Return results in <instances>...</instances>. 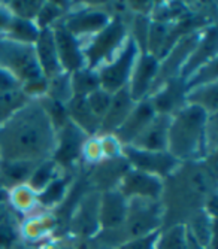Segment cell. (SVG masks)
I'll return each mask as SVG.
<instances>
[{
  "instance_id": "cell-24",
  "label": "cell",
  "mask_w": 218,
  "mask_h": 249,
  "mask_svg": "<svg viewBox=\"0 0 218 249\" xmlns=\"http://www.w3.org/2000/svg\"><path fill=\"white\" fill-rule=\"evenodd\" d=\"M167 37V27L163 21H156L148 30V40H149V50L151 53H160V48L166 43ZM152 54V55H154Z\"/></svg>"
},
{
  "instance_id": "cell-25",
  "label": "cell",
  "mask_w": 218,
  "mask_h": 249,
  "mask_svg": "<svg viewBox=\"0 0 218 249\" xmlns=\"http://www.w3.org/2000/svg\"><path fill=\"white\" fill-rule=\"evenodd\" d=\"M71 82L68 75H57L53 78L51 81V87H50V94L53 96V99L58 103L66 102L71 97Z\"/></svg>"
},
{
  "instance_id": "cell-11",
  "label": "cell",
  "mask_w": 218,
  "mask_h": 249,
  "mask_svg": "<svg viewBox=\"0 0 218 249\" xmlns=\"http://www.w3.org/2000/svg\"><path fill=\"white\" fill-rule=\"evenodd\" d=\"M130 112H132V97L126 88H120L111 99V105H109L102 121V128L105 131L118 128L126 121Z\"/></svg>"
},
{
  "instance_id": "cell-14",
  "label": "cell",
  "mask_w": 218,
  "mask_h": 249,
  "mask_svg": "<svg viewBox=\"0 0 218 249\" xmlns=\"http://www.w3.org/2000/svg\"><path fill=\"white\" fill-rule=\"evenodd\" d=\"M157 72V58L152 54H144L136 66V71L133 73V82H132V94L130 97L138 100L141 99L148 89V85L152 79V76Z\"/></svg>"
},
{
  "instance_id": "cell-2",
  "label": "cell",
  "mask_w": 218,
  "mask_h": 249,
  "mask_svg": "<svg viewBox=\"0 0 218 249\" xmlns=\"http://www.w3.org/2000/svg\"><path fill=\"white\" fill-rule=\"evenodd\" d=\"M205 121L206 112L199 106L193 105L181 112L167 130V145L173 155L187 157L196 152Z\"/></svg>"
},
{
  "instance_id": "cell-37",
  "label": "cell",
  "mask_w": 218,
  "mask_h": 249,
  "mask_svg": "<svg viewBox=\"0 0 218 249\" xmlns=\"http://www.w3.org/2000/svg\"><path fill=\"white\" fill-rule=\"evenodd\" d=\"M6 24V17L2 15V12H0V27H3Z\"/></svg>"
},
{
  "instance_id": "cell-6",
  "label": "cell",
  "mask_w": 218,
  "mask_h": 249,
  "mask_svg": "<svg viewBox=\"0 0 218 249\" xmlns=\"http://www.w3.org/2000/svg\"><path fill=\"white\" fill-rule=\"evenodd\" d=\"M54 42L58 63L66 67L68 71H79L82 66V55L78 50V43L64 26H57L54 30Z\"/></svg>"
},
{
  "instance_id": "cell-32",
  "label": "cell",
  "mask_w": 218,
  "mask_h": 249,
  "mask_svg": "<svg viewBox=\"0 0 218 249\" xmlns=\"http://www.w3.org/2000/svg\"><path fill=\"white\" fill-rule=\"evenodd\" d=\"M15 240V233L8 222L0 224V248H8Z\"/></svg>"
},
{
  "instance_id": "cell-7",
  "label": "cell",
  "mask_w": 218,
  "mask_h": 249,
  "mask_svg": "<svg viewBox=\"0 0 218 249\" xmlns=\"http://www.w3.org/2000/svg\"><path fill=\"white\" fill-rule=\"evenodd\" d=\"M154 120V107L151 103H141L135 110H132L126 121L118 127V136L124 142L135 141L138 136Z\"/></svg>"
},
{
  "instance_id": "cell-17",
  "label": "cell",
  "mask_w": 218,
  "mask_h": 249,
  "mask_svg": "<svg viewBox=\"0 0 218 249\" xmlns=\"http://www.w3.org/2000/svg\"><path fill=\"white\" fill-rule=\"evenodd\" d=\"M68 112H69V115L85 130L94 131L99 127V118L91 112L85 97L75 96L73 99H71L69 105H68Z\"/></svg>"
},
{
  "instance_id": "cell-1",
  "label": "cell",
  "mask_w": 218,
  "mask_h": 249,
  "mask_svg": "<svg viewBox=\"0 0 218 249\" xmlns=\"http://www.w3.org/2000/svg\"><path fill=\"white\" fill-rule=\"evenodd\" d=\"M51 123L42 109L30 107L18 114L3 130L2 145L6 158L15 161L39 157L51 145Z\"/></svg>"
},
{
  "instance_id": "cell-15",
  "label": "cell",
  "mask_w": 218,
  "mask_h": 249,
  "mask_svg": "<svg viewBox=\"0 0 218 249\" xmlns=\"http://www.w3.org/2000/svg\"><path fill=\"white\" fill-rule=\"evenodd\" d=\"M108 22V17L103 12H82L75 15L68 21L64 26L71 35H79V33H89V32H97L102 30Z\"/></svg>"
},
{
  "instance_id": "cell-28",
  "label": "cell",
  "mask_w": 218,
  "mask_h": 249,
  "mask_svg": "<svg viewBox=\"0 0 218 249\" xmlns=\"http://www.w3.org/2000/svg\"><path fill=\"white\" fill-rule=\"evenodd\" d=\"M14 11L23 18V19H30L35 15L39 14L42 3L40 2H12L11 3Z\"/></svg>"
},
{
  "instance_id": "cell-22",
  "label": "cell",
  "mask_w": 218,
  "mask_h": 249,
  "mask_svg": "<svg viewBox=\"0 0 218 249\" xmlns=\"http://www.w3.org/2000/svg\"><path fill=\"white\" fill-rule=\"evenodd\" d=\"M9 30L11 33L23 42H36L39 32L37 29L32 24L29 19L23 18H15L9 22Z\"/></svg>"
},
{
  "instance_id": "cell-10",
  "label": "cell",
  "mask_w": 218,
  "mask_h": 249,
  "mask_svg": "<svg viewBox=\"0 0 218 249\" xmlns=\"http://www.w3.org/2000/svg\"><path fill=\"white\" fill-rule=\"evenodd\" d=\"M128 158L132 160L141 170H148L154 173H166L175 164V158L164 151H144V149H126Z\"/></svg>"
},
{
  "instance_id": "cell-30",
  "label": "cell",
  "mask_w": 218,
  "mask_h": 249,
  "mask_svg": "<svg viewBox=\"0 0 218 249\" xmlns=\"http://www.w3.org/2000/svg\"><path fill=\"white\" fill-rule=\"evenodd\" d=\"M60 9L57 8L55 3H45V6L40 8L39 14H37V18H39V24L43 27L47 24V22H50L51 19H54L57 15H58Z\"/></svg>"
},
{
  "instance_id": "cell-19",
  "label": "cell",
  "mask_w": 218,
  "mask_h": 249,
  "mask_svg": "<svg viewBox=\"0 0 218 249\" xmlns=\"http://www.w3.org/2000/svg\"><path fill=\"white\" fill-rule=\"evenodd\" d=\"M72 88H73V94L85 97L90 93H93L94 89L99 88L100 79L99 75L93 73L91 71H76L73 78H72Z\"/></svg>"
},
{
  "instance_id": "cell-27",
  "label": "cell",
  "mask_w": 218,
  "mask_h": 249,
  "mask_svg": "<svg viewBox=\"0 0 218 249\" xmlns=\"http://www.w3.org/2000/svg\"><path fill=\"white\" fill-rule=\"evenodd\" d=\"M200 93H203L200 97H193L190 96V100L194 102V103H198L196 106H199L205 110L206 109H211V110H215L217 109V84L212 82L206 87H203L200 89Z\"/></svg>"
},
{
  "instance_id": "cell-16",
  "label": "cell",
  "mask_w": 218,
  "mask_h": 249,
  "mask_svg": "<svg viewBox=\"0 0 218 249\" xmlns=\"http://www.w3.org/2000/svg\"><path fill=\"white\" fill-rule=\"evenodd\" d=\"M81 131L73 124H66L63 130V138L60 149L55 155V158L60 163H69L78 155L81 148Z\"/></svg>"
},
{
  "instance_id": "cell-29",
  "label": "cell",
  "mask_w": 218,
  "mask_h": 249,
  "mask_svg": "<svg viewBox=\"0 0 218 249\" xmlns=\"http://www.w3.org/2000/svg\"><path fill=\"white\" fill-rule=\"evenodd\" d=\"M157 236H159L157 233H149L146 236L136 237L135 240L126 243L120 249H152V248H154V245H156Z\"/></svg>"
},
{
  "instance_id": "cell-13",
  "label": "cell",
  "mask_w": 218,
  "mask_h": 249,
  "mask_svg": "<svg viewBox=\"0 0 218 249\" xmlns=\"http://www.w3.org/2000/svg\"><path fill=\"white\" fill-rule=\"evenodd\" d=\"M126 201L120 193H106L100 211V221L105 229H115L126 219Z\"/></svg>"
},
{
  "instance_id": "cell-18",
  "label": "cell",
  "mask_w": 218,
  "mask_h": 249,
  "mask_svg": "<svg viewBox=\"0 0 218 249\" xmlns=\"http://www.w3.org/2000/svg\"><path fill=\"white\" fill-rule=\"evenodd\" d=\"M157 224H159V218H157L156 212L145 209V211H141L132 216L130 224H128V233L132 234L135 239L142 237V236L149 234L151 230L154 229Z\"/></svg>"
},
{
  "instance_id": "cell-4",
  "label": "cell",
  "mask_w": 218,
  "mask_h": 249,
  "mask_svg": "<svg viewBox=\"0 0 218 249\" xmlns=\"http://www.w3.org/2000/svg\"><path fill=\"white\" fill-rule=\"evenodd\" d=\"M135 57H136V43H135V40H130L127 43L124 53L118 57V60L112 66L106 67L99 76L105 91L111 94L114 91H118V89L124 85L127 75L133 66Z\"/></svg>"
},
{
  "instance_id": "cell-23",
  "label": "cell",
  "mask_w": 218,
  "mask_h": 249,
  "mask_svg": "<svg viewBox=\"0 0 218 249\" xmlns=\"http://www.w3.org/2000/svg\"><path fill=\"white\" fill-rule=\"evenodd\" d=\"M111 99H112L111 94H109L108 91H105V89H99V88L94 89V91L90 93L89 96H85L87 103H89L91 112L97 118L105 117L109 105H111Z\"/></svg>"
},
{
  "instance_id": "cell-12",
  "label": "cell",
  "mask_w": 218,
  "mask_h": 249,
  "mask_svg": "<svg viewBox=\"0 0 218 249\" xmlns=\"http://www.w3.org/2000/svg\"><path fill=\"white\" fill-rule=\"evenodd\" d=\"M123 191L126 194H139L154 198L160 194L162 184L156 176H151L145 172H130L124 178Z\"/></svg>"
},
{
  "instance_id": "cell-5",
  "label": "cell",
  "mask_w": 218,
  "mask_h": 249,
  "mask_svg": "<svg viewBox=\"0 0 218 249\" xmlns=\"http://www.w3.org/2000/svg\"><path fill=\"white\" fill-rule=\"evenodd\" d=\"M124 32H126L124 24L120 19H115L112 24L106 26L99 33V36L96 37L93 45L87 50V57L90 60L91 67L96 66L102 58L109 55L118 47V43L124 37Z\"/></svg>"
},
{
  "instance_id": "cell-3",
  "label": "cell",
  "mask_w": 218,
  "mask_h": 249,
  "mask_svg": "<svg viewBox=\"0 0 218 249\" xmlns=\"http://www.w3.org/2000/svg\"><path fill=\"white\" fill-rule=\"evenodd\" d=\"M0 60L19 78L37 81L42 75L35 51L24 43L0 42Z\"/></svg>"
},
{
  "instance_id": "cell-36",
  "label": "cell",
  "mask_w": 218,
  "mask_h": 249,
  "mask_svg": "<svg viewBox=\"0 0 218 249\" xmlns=\"http://www.w3.org/2000/svg\"><path fill=\"white\" fill-rule=\"evenodd\" d=\"M185 249H203V246L193 236V233L187 231V248Z\"/></svg>"
},
{
  "instance_id": "cell-35",
  "label": "cell",
  "mask_w": 218,
  "mask_h": 249,
  "mask_svg": "<svg viewBox=\"0 0 218 249\" xmlns=\"http://www.w3.org/2000/svg\"><path fill=\"white\" fill-rule=\"evenodd\" d=\"M15 85V78L11 76L6 71L0 69V91H5V89H11Z\"/></svg>"
},
{
  "instance_id": "cell-31",
  "label": "cell",
  "mask_w": 218,
  "mask_h": 249,
  "mask_svg": "<svg viewBox=\"0 0 218 249\" xmlns=\"http://www.w3.org/2000/svg\"><path fill=\"white\" fill-rule=\"evenodd\" d=\"M27 163L24 161H15V163H11L8 167H6V176L15 179V180H19L23 179L27 173H29V166H26Z\"/></svg>"
},
{
  "instance_id": "cell-33",
  "label": "cell",
  "mask_w": 218,
  "mask_h": 249,
  "mask_svg": "<svg viewBox=\"0 0 218 249\" xmlns=\"http://www.w3.org/2000/svg\"><path fill=\"white\" fill-rule=\"evenodd\" d=\"M51 170H53V164H47V166H42L33 176L32 184L35 187H42L45 182H48V179L51 176Z\"/></svg>"
},
{
  "instance_id": "cell-8",
  "label": "cell",
  "mask_w": 218,
  "mask_h": 249,
  "mask_svg": "<svg viewBox=\"0 0 218 249\" xmlns=\"http://www.w3.org/2000/svg\"><path fill=\"white\" fill-rule=\"evenodd\" d=\"M169 118L162 115L157 120H152L149 125L135 139L138 149L144 151H164L167 146V130H169Z\"/></svg>"
},
{
  "instance_id": "cell-20",
  "label": "cell",
  "mask_w": 218,
  "mask_h": 249,
  "mask_svg": "<svg viewBox=\"0 0 218 249\" xmlns=\"http://www.w3.org/2000/svg\"><path fill=\"white\" fill-rule=\"evenodd\" d=\"M181 99H182V87L177 82H172L160 96H157L156 103L152 105V107L160 112H170L181 102Z\"/></svg>"
},
{
  "instance_id": "cell-26",
  "label": "cell",
  "mask_w": 218,
  "mask_h": 249,
  "mask_svg": "<svg viewBox=\"0 0 218 249\" xmlns=\"http://www.w3.org/2000/svg\"><path fill=\"white\" fill-rule=\"evenodd\" d=\"M215 30H211V33L206 36V40L200 45L198 53L193 54V58L188 63V69L187 71H193L194 66H198L199 63H203L205 60H208L209 55H212L215 53Z\"/></svg>"
},
{
  "instance_id": "cell-34",
  "label": "cell",
  "mask_w": 218,
  "mask_h": 249,
  "mask_svg": "<svg viewBox=\"0 0 218 249\" xmlns=\"http://www.w3.org/2000/svg\"><path fill=\"white\" fill-rule=\"evenodd\" d=\"M63 187H64L63 182H55V184H53V185L45 191V194L42 196V200L45 201V203L55 201V200L60 197V194H61V191H63Z\"/></svg>"
},
{
  "instance_id": "cell-21",
  "label": "cell",
  "mask_w": 218,
  "mask_h": 249,
  "mask_svg": "<svg viewBox=\"0 0 218 249\" xmlns=\"http://www.w3.org/2000/svg\"><path fill=\"white\" fill-rule=\"evenodd\" d=\"M187 248V230L184 225H175L166 231L157 242V249H185Z\"/></svg>"
},
{
  "instance_id": "cell-9",
  "label": "cell",
  "mask_w": 218,
  "mask_h": 249,
  "mask_svg": "<svg viewBox=\"0 0 218 249\" xmlns=\"http://www.w3.org/2000/svg\"><path fill=\"white\" fill-rule=\"evenodd\" d=\"M36 58L40 66V71L45 72L47 76L54 78L60 73L54 35L48 29H43L36 39Z\"/></svg>"
}]
</instances>
